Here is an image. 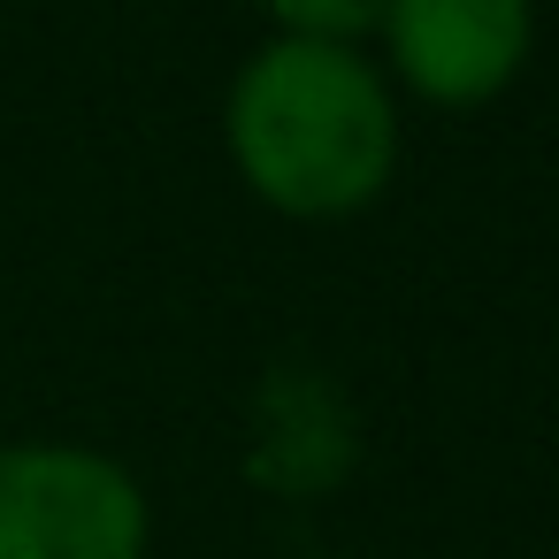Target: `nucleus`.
<instances>
[{
	"label": "nucleus",
	"instance_id": "1",
	"mask_svg": "<svg viewBox=\"0 0 559 559\" xmlns=\"http://www.w3.org/2000/svg\"><path fill=\"white\" fill-rule=\"evenodd\" d=\"M230 162L284 215H353L391 185V85L353 47L269 39L230 85Z\"/></svg>",
	"mask_w": 559,
	"mask_h": 559
},
{
	"label": "nucleus",
	"instance_id": "2",
	"mask_svg": "<svg viewBox=\"0 0 559 559\" xmlns=\"http://www.w3.org/2000/svg\"><path fill=\"white\" fill-rule=\"evenodd\" d=\"M0 559H146V490L85 444L0 452Z\"/></svg>",
	"mask_w": 559,
	"mask_h": 559
},
{
	"label": "nucleus",
	"instance_id": "3",
	"mask_svg": "<svg viewBox=\"0 0 559 559\" xmlns=\"http://www.w3.org/2000/svg\"><path fill=\"white\" fill-rule=\"evenodd\" d=\"M528 0H391V70L437 108H483L528 62Z\"/></svg>",
	"mask_w": 559,
	"mask_h": 559
},
{
	"label": "nucleus",
	"instance_id": "4",
	"mask_svg": "<svg viewBox=\"0 0 559 559\" xmlns=\"http://www.w3.org/2000/svg\"><path fill=\"white\" fill-rule=\"evenodd\" d=\"M383 9L391 0H269L284 39H314V47H360L368 32H383Z\"/></svg>",
	"mask_w": 559,
	"mask_h": 559
}]
</instances>
